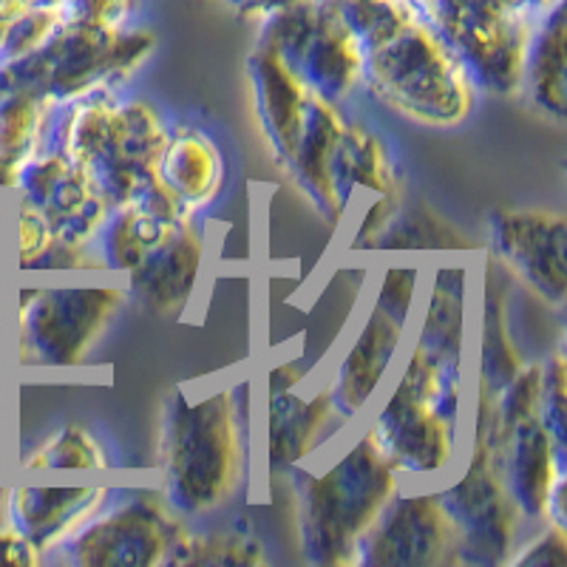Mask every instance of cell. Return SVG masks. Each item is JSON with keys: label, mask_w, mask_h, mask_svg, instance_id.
Here are the masks:
<instances>
[{"label": "cell", "mask_w": 567, "mask_h": 567, "mask_svg": "<svg viewBox=\"0 0 567 567\" xmlns=\"http://www.w3.org/2000/svg\"><path fill=\"white\" fill-rule=\"evenodd\" d=\"M165 499L179 514H207L245 480V420L230 392L187 403L174 394L165 429Z\"/></svg>", "instance_id": "1"}, {"label": "cell", "mask_w": 567, "mask_h": 567, "mask_svg": "<svg viewBox=\"0 0 567 567\" xmlns=\"http://www.w3.org/2000/svg\"><path fill=\"white\" fill-rule=\"evenodd\" d=\"M398 494V471L372 432L338 460L321 477L301 483V542L316 565L354 561L358 545L369 534L389 499Z\"/></svg>", "instance_id": "2"}, {"label": "cell", "mask_w": 567, "mask_h": 567, "mask_svg": "<svg viewBox=\"0 0 567 567\" xmlns=\"http://www.w3.org/2000/svg\"><path fill=\"white\" fill-rule=\"evenodd\" d=\"M363 80L383 105L417 123L454 125L471 111L465 65L452 45L414 18L363 54Z\"/></svg>", "instance_id": "3"}, {"label": "cell", "mask_w": 567, "mask_h": 567, "mask_svg": "<svg viewBox=\"0 0 567 567\" xmlns=\"http://www.w3.org/2000/svg\"><path fill=\"white\" fill-rule=\"evenodd\" d=\"M151 45L154 38L145 32L120 34L116 29L60 23L32 54L0 65V91L74 103L128 78Z\"/></svg>", "instance_id": "4"}, {"label": "cell", "mask_w": 567, "mask_h": 567, "mask_svg": "<svg viewBox=\"0 0 567 567\" xmlns=\"http://www.w3.org/2000/svg\"><path fill=\"white\" fill-rule=\"evenodd\" d=\"M123 298L120 287L20 292V363L78 367Z\"/></svg>", "instance_id": "5"}, {"label": "cell", "mask_w": 567, "mask_h": 567, "mask_svg": "<svg viewBox=\"0 0 567 567\" xmlns=\"http://www.w3.org/2000/svg\"><path fill=\"white\" fill-rule=\"evenodd\" d=\"M179 511L162 499H125L103 516H91L89 523L60 545L63 559L74 565H156L168 561L179 539L185 536V523Z\"/></svg>", "instance_id": "6"}, {"label": "cell", "mask_w": 567, "mask_h": 567, "mask_svg": "<svg viewBox=\"0 0 567 567\" xmlns=\"http://www.w3.org/2000/svg\"><path fill=\"white\" fill-rule=\"evenodd\" d=\"M440 499L457 530V559L477 565L508 561L516 523L523 516L516 511L488 449L474 445L463 480L440 494Z\"/></svg>", "instance_id": "7"}, {"label": "cell", "mask_w": 567, "mask_h": 567, "mask_svg": "<svg viewBox=\"0 0 567 567\" xmlns=\"http://www.w3.org/2000/svg\"><path fill=\"white\" fill-rule=\"evenodd\" d=\"M358 565L432 567L457 559V530L440 494L392 496L354 554Z\"/></svg>", "instance_id": "8"}, {"label": "cell", "mask_w": 567, "mask_h": 567, "mask_svg": "<svg viewBox=\"0 0 567 567\" xmlns=\"http://www.w3.org/2000/svg\"><path fill=\"white\" fill-rule=\"evenodd\" d=\"M565 216L548 210H503L491 219L494 252L550 303L565 301Z\"/></svg>", "instance_id": "9"}, {"label": "cell", "mask_w": 567, "mask_h": 567, "mask_svg": "<svg viewBox=\"0 0 567 567\" xmlns=\"http://www.w3.org/2000/svg\"><path fill=\"white\" fill-rule=\"evenodd\" d=\"M372 434L394 471H406L412 477L443 474L457 452V425L445 423L403 386H394L374 420Z\"/></svg>", "instance_id": "10"}, {"label": "cell", "mask_w": 567, "mask_h": 567, "mask_svg": "<svg viewBox=\"0 0 567 567\" xmlns=\"http://www.w3.org/2000/svg\"><path fill=\"white\" fill-rule=\"evenodd\" d=\"M494 463L519 516L530 523L545 519L550 491L565 474V463L556 454L554 440L542 420L528 417L514 425L503 445L496 449Z\"/></svg>", "instance_id": "11"}, {"label": "cell", "mask_w": 567, "mask_h": 567, "mask_svg": "<svg viewBox=\"0 0 567 567\" xmlns=\"http://www.w3.org/2000/svg\"><path fill=\"white\" fill-rule=\"evenodd\" d=\"M202 250L199 233L185 221L128 272L131 292L154 316H179L199 278Z\"/></svg>", "instance_id": "12"}, {"label": "cell", "mask_w": 567, "mask_h": 567, "mask_svg": "<svg viewBox=\"0 0 567 567\" xmlns=\"http://www.w3.org/2000/svg\"><path fill=\"white\" fill-rule=\"evenodd\" d=\"M403 329H406V318L392 316L386 307L374 303L372 316L367 318L352 349L338 367L336 383L329 386L332 406L338 414L352 417L367 406L374 389L381 386L383 374L392 367Z\"/></svg>", "instance_id": "13"}, {"label": "cell", "mask_w": 567, "mask_h": 567, "mask_svg": "<svg viewBox=\"0 0 567 567\" xmlns=\"http://www.w3.org/2000/svg\"><path fill=\"white\" fill-rule=\"evenodd\" d=\"M9 496L12 528L45 554L60 548L103 508L109 488H14Z\"/></svg>", "instance_id": "14"}, {"label": "cell", "mask_w": 567, "mask_h": 567, "mask_svg": "<svg viewBox=\"0 0 567 567\" xmlns=\"http://www.w3.org/2000/svg\"><path fill=\"white\" fill-rule=\"evenodd\" d=\"M267 409H270L267 412V460L276 471H287L301 463L318 445L329 417L336 414L329 389L310 400H301L292 394V389L272 394Z\"/></svg>", "instance_id": "15"}, {"label": "cell", "mask_w": 567, "mask_h": 567, "mask_svg": "<svg viewBox=\"0 0 567 567\" xmlns=\"http://www.w3.org/2000/svg\"><path fill=\"white\" fill-rule=\"evenodd\" d=\"M221 154L219 148L199 131H179L176 136H168L165 151L156 165V176L171 194L194 213L199 207H207L213 196L221 187Z\"/></svg>", "instance_id": "16"}, {"label": "cell", "mask_w": 567, "mask_h": 567, "mask_svg": "<svg viewBox=\"0 0 567 567\" xmlns=\"http://www.w3.org/2000/svg\"><path fill=\"white\" fill-rule=\"evenodd\" d=\"M523 83L545 114L565 120V3H556L539 32L530 34Z\"/></svg>", "instance_id": "17"}, {"label": "cell", "mask_w": 567, "mask_h": 567, "mask_svg": "<svg viewBox=\"0 0 567 567\" xmlns=\"http://www.w3.org/2000/svg\"><path fill=\"white\" fill-rule=\"evenodd\" d=\"M465 338V270L443 267L434 276L429 307L423 316V332L417 347L437 354L443 361H463Z\"/></svg>", "instance_id": "18"}, {"label": "cell", "mask_w": 567, "mask_h": 567, "mask_svg": "<svg viewBox=\"0 0 567 567\" xmlns=\"http://www.w3.org/2000/svg\"><path fill=\"white\" fill-rule=\"evenodd\" d=\"M505 292L503 287L488 276L485 281V321H483V354H480V389L477 412H488L494 400L505 386L514 381V374L523 369L516 347L508 338L505 327Z\"/></svg>", "instance_id": "19"}, {"label": "cell", "mask_w": 567, "mask_h": 567, "mask_svg": "<svg viewBox=\"0 0 567 567\" xmlns=\"http://www.w3.org/2000/svg\"><path fill=\"white\" fill-rule=\"evenodd\" d=\"M374 250H392V252H425V250H468L471 241L463 233L437 216L429 207H412L406 213H394L383 233L372 241Z\"/></svg>", "instance_id": "20"}, {"label": "cell", "mask_w": 567, "mask_h": 567, "mask_svg": "<svg viewBox=\"0 0 567 567\" xmlns=\"http://www.w3.org/2000/svg\"><path fill=\"white\" fill-rule=\"evenodd\" d=\"M171 565H252L261 561L258 542L239 534H190L179 539L171 554Z\"/></svg>", "instance_id": "21"}, {"label": "cell", "mask_w": 567, "mask_h": 567, "mask_svg": "<svg viewBox=\"0 0 567 567\" xmlns=\"http://www.w3.org/2000/svg\"><path fill=\"white\" fill-rule=\"evenodd\" d=\"M29 468H109V457L83 425H65L27 460Z\"/></svg>", "instance_id": "22"}, {"label": "cell", "mask_w": 567, "mask_h": 567, "mask_svg": "<svg viewBox=\"0 0 567 567\" xmlns=\"http://www.w3.org/2000/svg\"><path fill=\"white\" fill-rule=\"evenodd\" d=\"M539 420L548 429L556 454L565 463V358L561 354L542 367Z\"/></svg>", "instance_id": "23"}, {"label": "cell", "mask_w": 567, "mask_h": 567, "mask_svg": "<svg viewBox=\"0 0 567 567\" xmlns=\"http://www.w3.org/2000/svg\"><path fill=\"white\" fill-rule=\"evenodd\" d=\"M14 236H18V261L20 267H32L49 245L54 241L52 236V227L45 221L43 213L38 210L34 205L29 202H20L18 207V225H14Z\"/></svg>", "instance_id": "24"}, {"label": "cell", "mask_w": 567, "mask_h": 567, "mask_svg": "<svg viewBox=\"0 0 567 567\" xmlns=\"http://www.w3.org/2000/svg\"><path fill=\"white\" fill-rule=\"evenodd\" d=\"M134 0H63L60 14L63 23H80V27L120 29L131 14Z\"/></svg>", "instance_id": "25"}, {"label": "cell", "mask_w": 567, "mask_h": 567, "mask_svg": "<svg viewBox=\"0 0 567 567\" xmlns=\"http://www.w3.org/2000/svg\"><path fill=\"white\" fill-rule=\"evenodd\" d=\"M414 296H417V267H392L383 276L381 292H378V303L386 307L392 316L406 318L414 307Z\"/></svg>", "instance_id": "26"}, {"label": "cell", "mask_w": 567, "mask_h": 567, "mask_svg": "<svg viewBox=\"0 0 567 567\" xmlns=\"http://www.w3.org/2000/svg\"><path fill=\"white\" fill-rule=\"evenodd\" d=\"M508 561L511 565H525V567H565L567 565L565 528L550 525L548 530H542L539 539H536L525 554L511 556Z\"/></svg>", "instance_id": "27"}, {"label": "cell", "mask_w": 567, "mask_h": 567, "mask_svg": "<svg viewBox=\"0 0 567 567\" xmlns=\"http://www.w3.org/2000/svg\"><path fill=\"white\" fill-rule=\"evenodd\" d=\"M40 550L14 528H0V565H38Z\"/></svg>", "instance_id": "28"}, {"label": "cell", "mask_w": 567, "mask_h": 567, "mask_svg": "<svg viewBox=\"0 0 567 567\" xmlns=\"http://www.w3.org/2000/svg\"><path fill=\"white\" fill-rule=\"evenodd\" d=\"M63 0H0V23H7L9 18L23 12H34V9H60Z\"/></svg>", "instance_id": "29"}, {"label": "cell", "mask_w": 567, "mask_h": 567, "mask_svg": "<svg viewBox=\"0 0 567 567\" xmlns=\"http://www.w3.org/2000/svg\"><path fill=\"white\" fill-rule=\"evenodd\" d=\"M301 381V369L296 367V363H281V367L278 369H272L270 372V398L272 394H281V392H290L292 386H296V383Z\"/></svg>", "instance_id": "30"}]
</instances>
